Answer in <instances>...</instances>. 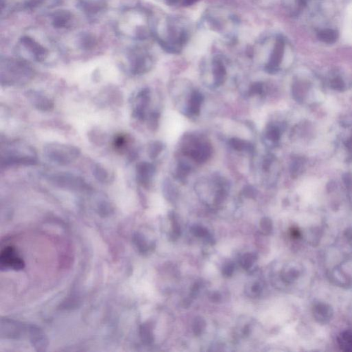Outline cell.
<instances>
[{"label":"cell","instance_id":"30","mask_svg":"<svg viewBox=\"0 0 352 352\" xmlns=\"http://www.w3.org/2000/svg\"><path fill=\"white\" fill-rule=\"evenodd\" d=\"M159 113L154 112L151 115L150 118V124L152 125L153 129H156L157 127L158 123H159Z\"/></svg>","mask_w":352,"mask_h":352},{"label":"cell","instance_id":"26","mask_svg":"<svg viewBox=\"0 0 352 352\" xmlns=\"http://www.w3.org/2000/svg\"><path fill=\"white\" fill-rule=\"evenodd\" d=\"M190 171V166H187V164H180L178 170V176H180V178H184V177L186 176L188 174Z\"/></svg>","mask_w":352,"mask_h":352},{"label":"cell","instance_id":"29","mask_svg":"<svg viewBox=\"0 0 352 352\" xmlns=\"http://www.w3.org/2000/svg\"><path fill=\"white\" fill-rule=\"evenodd\" d=\"M344 236L348 244L352 247V226L345 229Z\"/></svg>","mask_w":352,"mask_h":352},{"label":"cell","instance_id":"17","mask_svg":"<svg viewBox=\"0 0 352 352\" xmlns=\"http://www.w3.org/2000/svg\"><path fill=\"white\" fill-rule=\"evenodd\" d=\"M52 180L53 181L55 182L56 183L61 185V186L62 185L77 186V185L83 184V180H81L80 178L68 174L56 175V176L53 177Z\"/></svg>","mask_w":352,"mask_h":352},{"label":"cell","instance_id":"8","mask_svg":"<svg viewBox=\"0 0 352 352\" xmlns=\"http://www.w3.org/2000/svg\"><path fill=\"white\" fill-rule=\"evenodd\" d=\"M285 42L281 37L276 39L272 54L270 57L269 62L266 67V71L269 73H274L277 71L279 65L282 61L284 54Z\"/></svg>","mask_w":352,"mask_h":352},{"label":"cell","instance_id":"3","mask_svg":"<svg viewBox=\"0 0 352 352\" xmlns=\"http://www.w3.org/2000/svg\"><path fill=\"white\" fill-rule=\"evenodd\" d=\"M44 154L49 161L59 165H67L79 157L80 151L73 145L50 143L44 148Z\"/></svg>","mask_w":352,"mask_h":352},{"label":"cell","instance_id":"31","mask_svg":"<svg viewBox=\"0 0 352 352\" xmlns=\"http://www.w3.org/2000/svg\"><path fill=\"white\" fill-rule=\"evenodd\" d=\"M125 140H125V137L122 136V135L118 136L114 140L115 147L117 148H121L125 145Z\"/></svg>","mask_w":352,"mask_h":352},{"label":"cell","instance_id":"22","mask_svg":"<svg viewBox=\"0 0 352 352\" xmlns=\"http://www.w3.org/2000/svg\"><path fill=\"white\" fill-rule=\"evenodd\" d=\"M229 144L233 149L237 151L246 150L248 151V152H252V151L254 150L253 146L251 144L241 140V139H231L230 140Z\"/></svg>","mask_w":352,"mask_h":352},{"label":"cell","instance_id":"24","mask_svg":"<svg viewBox=\"0 0 352 352\" xmlns=\"http://www.w3.org/2000/svg\"><path fill=\"white\" fill-rule=\"evenodd\" d=\"M162 148L163 145L161 142H153L149 149V156L151 159H155L157 157L160 153L162 152Z\"/></svg>","mask_w":352,"mask_h":352},{"label":"cell","instance_id":"28","mask_svg":"<svg viewBox=\"0 0 352 352\" xmlns=\"http://www.w3.org/2000/svg\"><path fill=\"white\" fill-rule=\"evenodd\" d=\"M263 90V85L261 83H255L250 88V94H261Z\"/></svg>","mask_w":352,"mask_h":352},{"label":"cell","instance_id":"32","mask_svg":"<svg viewBox=\"0 0 352 352\" xmlns=\"http://www.w3.org/2000/svg\"><path fill=\"white\" fill-rule=\"evenodd\" d=\"M253 262V257H252L251 255H247L244 256L243 259V264L244 268H248L249 266L251 265V264Z\"/></svg>","mask_w":352,"mask_h":352},{"label":"cell","instance_id":"12","mask_svg":"<svg viewBox=\"0 0 352 352\" xmlns=\"http://www.w3.org/2000/svg\"><path fill=\"white\" fill-rule=\"evenodd\" d=\"M330 279L334 285L340 288H352V276L341 267L335 268L330 274Z\"/></svg>","mask_w":352,"mask_h":352},{"label":"cell","instance_id":"4","mask_svg":"<svg viewBox=\"0 0 352 352\" xmlns=\"http://www.w3.org/2000/svg\"><path fill=\"white\" fill-rule=\"evenodd\" d=\"M25 263L15 247L8 245L1 250L0 269L20 271L25 268Z\"/></svg>","mask_w":352,"mask_h":352},{"label":"cell","instance_id":"11","mask_svg":"<svg viewBox=\"0 0 352 352\" xmlns=\"http://www.w3.org/2000/svg\"><path fill=\"white\" fill-rule=\"evenodd\" d=\"M148 89H143L139 92L136 97V105L133 111L134 116L138 119L143 120L145 117V110L150 101Z\"/></svg>","mask_w":352,"mask_h":352},{"label":"cell","instance_id":"13","mask_svg":"<svg viewBox=\"0 0 352 352\" xmlns=\"http://www.w3.org/2000/svg\"><path fill=\"white\" fill-rule=\"evenodd\" d=\"M154 173V167L148 162H142L137 166V178L139 183L147 185Z\"/></svg>","mask_w":352,"mask_h":352},{"label":"cell","instance_id":"7","mask_svg":"<svg viewBox=\"0 0 352 352\" xmlns=\"http://www.w3.org/2000/svg\"><path fill=\"white\" fill-rule=\"evenodd\" d=\"M312 312L314 320L321 325L329 324L334 317L332 307L325 302H317L314 303Z\"/></svg>","mask_w":352,"mask_h":352},{"label":"cell","instance_id":"5","mask_svg":"<svg viewBox=\"0 0 352 352\" xmlns=\"http://www.w3.org/2000/svg\"><path fill=\"white\" fill-rule=\"evenodd\" d=\"M20 46L30 57L39 62L45 61L49 54V51L45 46L28 36L22 37L20 42Z\"/></svg>","mask_w":352,"mask_h":352},{"label":"cell","instance_id":"9","mask_svg":"<svg viewBox=\"0 0 352 352\" xmlns=\"http://www.w3.org/2000/svg\"><path fill=\"white\" fill-rule=\"evenodd\" d=\"M27 97L36 108L42 111L51 110L54 104L49 97L38 91L30 90L27 92Z\"/></svg>","mask_w":352,"mask_h":352},{"label":"cell","instance_id":"27","mask_svg":"<svg viewBox=\"0 0 352 352\" xmlns=\"http://www.w3.org/2000/svg\"><path fill=\"white\" fill-rule=\"evenodd\" d=\"M261 225H262L263 230H264V232H266V233H270L271 230H272V223H271V221L269 219H268V218H264V219H262Z\"/></svg>","mask_w":352,"mask_h":352},{"label":"cell","instance_id":"10","mask_svg":"<svg viewBox=\"0 0 352 352\" xmlns=\"http://www.w3.org/2000/svg\"><path fill=\"white\" fill-rule=\"evenodd\" d=\"M80 7L87 15L95 17L106 9L105 0H79Z\"/></svg>","mask_w":352,"mask_h":352},{"label":"cell","instance_id":"34","mask_svg":"<svg viewBox=\"0 0 352 352\" xmlns=\"http://www.w3.org/2000/svg\"><path fill=\"white\" fill-rule=\"evenodd\" d=\"M244 193L246 196L252 197L255 195V190L252 187H246L244 190Z\"/></svg>","mask_w":352,"mask_h":352},{"label":"cell","instance_id":"2","mask_svg":"<svg viewBox=\"0 0 352 352\" xmlns=\"http://www.w3.org/2000/svg\"><path fill=\"white\" fill-rule=\"evenodd\" d=\"M36 159L35 151L30 146L20 142L8 144L5 149H1V162L6 164L13 163H34Z\"/></svg>","mask_w":352,"mask_h":352},{"label":"cell","instance_id":"33","mask_svg":"<svg viewBox=\"0 0 352 352\" xmlns=\"http://www.w3.org/2000/svg\"><path fill=\"white\" fill-rule=\"evenodd\" d=\"M332 86L337 90H342L344 87V84H343V81L340 79H336L332 81Z\"/></svg>","mask_w":352,"mask_h":352},{"label":"cell","instance_id":"37","mask_svg":"<svg viewBox=\"0 0 352 352\" xmlns=\"http://www.w3.org/2000/svg\"><path fill=\"white\" fill-rule=\"evenodd\" d=\"M350 320H351L352 322V311L351 312V316H350Z\"/></svg>","mask_w":352,"mask_h":352},{"label":"cell","instance_id":"1","mask_svg":"<svg viewBox=\"0 0 352 352\" xmlns=\"http://www.w3.org/2000/svg\"><path fill=\"white\" fill-rule=\"evenodd\" d=\"M32 77V71L25 63L15 59L1 60V83L8 85L27 83Z\"/></svg>","mask_w":352,"mask_h":352},{"label":"cell","instance_id":"15","mask_svg":"<svg viewBox=\"0 0 352 352\" xmlns=\"http://www.w3.org/2000/svg\"><path fill=\"white\" fill-rule=\"evenodd\" d=\"M302 273L303 268L300 264H293L283 271L282 279L287 283H293L301 276Z\"/></svg>","mask_w":352,"mask_h":352},{"label":"cell","instance_id":"20","mask_svg":"<svg viewBox=\"0 0 352 352\" xmlns=\"http://www.w3.org/2000/svg\"><path fill=\"white\" fill-rule=\"evenodd\" d=\"M318 39L325 44H332L337 42L338 33L332 29H325L318 34Z\"/></svg>","mask_w":352,"mask_h":352},{"label":"cell","instance_id":"14","mask_svg":"<svg viewBox=\"0 0 352 352\" xmlns=\"http://www.w3.org/2000/svg\"><path fill=\"white\" fill-rule=\"evenodd\" d=\"M211 154V146L208 144H199L195 149L192 150L190 155L197 162H204L207 161Z\"/></svg>","mask_w":352,"mask_h":352},{"label":"cell","instance_id":"35","mask_svg":"<svg viewBox=\"0 0 352 352\" xmlns=\"http://www.w3.org/2000/svg\"><path fill=\"white\" fill-rule=\"evenodd\" d=\"M197 1H199V0H178V1H180L184 6H191V5L196 3Z\"/></svg>","mask_w":352,"mask_h":352},{"label":"cell","instance_id":"6","mask_svg":"<svg viewBox=\"0 0 352 352\" xmlns=\"http://www.w3.org/2000/svg\"><path fill=\"white\" fill-rule=\"evenodd\" d=\"M129 61L132 73L135 75L146 73L152 66L150 56L140 50H135L129 54Z\"/></svg>","mask_w":352,"mask_h":352},{"label":"cell","instance_id":"18","mask_svg":"<svg viewBox=\"0 0 352 352\" xmlns=\"http://www.w3.org/2000/svg\"><path fill=\"white\" fill-rule=\"evenodd\" d=\"M337 343L342 351L352 352V331L341 332L338 336Z\"/></svg>","mask_w":352,"mask_h":352},{"label":"cell","instance_id":"21","mask_svg":"<svg viewBox=\"0 0 352 352\" xmlns=\"http://www.w3.org/2000/svg\"><path fill=\"white\" fill-rule=\"evenodd\" d=\"M204 100V97L202 94L199 92H193L190 97V107H189V111L190 114L194 115L199 114L200 111V106L202 101Z\"/></svg>","mask_w":352,"mask_h":352},{"label":"cell","instance_id":"16","mask_svg":"<svg viewBox=\"0 0 352 352\" xmlns=\"http://www.w3.org/2000/svg\"><path fill=\"white\" fill-rule=\"evenodd\" d=\"M213 66H214L215 84L217 86H219L221 84L224 83L225 79H226V68L221 60L218 58H216L213 61Z\"/></svg>","mask_w":352,"mask_h":352},{"label":"cell","instance_id":"25","mask_svg":"<svg viewBox=\"0 0 352 352\" xmlns=\"http://www.w3.org/2000/svg\"><path fill=\"white\" fill-rule=\"evenodd\" d=\"M267 137L270 140L272 141H276L279 140L280 137V132L277 128H272L268 132Z\"/></svg>","mask_w":352,"mask_h":352},{"label":"cell","instance_id":"19","mask_svg":"<svg viewBox=\"0 0 352 352\" xmlns=\"http://www.w3.org/2000/svg\"><path fill=\"white\" fill-rule=\"evenodd\" d=\"M71 17L72 15L69 12H58L53 18V25L56 28H66L71 22Z\"/></svg>","mask_w":352,"mask_h":352},{"label":"cell","instance_id":"36","mask_svg":"<svg viewBox=\"0 0 352 352\" xmlns=\"http://www.w3.org/2000/svg\"><path fill=\"white\" fill-rule=\"evenodd\" d=\"M291 234L293 235V238L296 239L299 238L300 235H301V234H300V232L296 228H293V229H292Z\"/></svg>","mask_w":352,"mask_h":352},{"label":"cell","instance_id":"23","mask_svg":"<svg viewBox=\"0 0 352 352\" xmlns=\"http://www.w3.org/2000/svg\"><path fill=\"white\" fill-rule=\"evenodd\" d=\"M92 171H93V174L95 178L99 180V181L106 182V180H108V171L100 164H94Z\"/></svg>","mask_w":352,"mask_h":352}]
</instances>
